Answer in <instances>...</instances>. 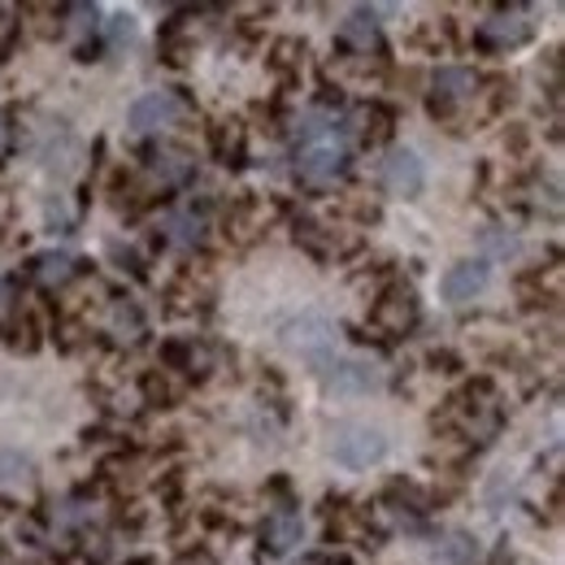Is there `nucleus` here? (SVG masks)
I'll return each mask as SVG.
<instances>
[{"instance_id": "obj_22", "label": "nucleus", "mask_w": 565, "mask_h": 565, "mask_svg": "<svg viewBox=\"0 0 565 565\" xmlns=\"http://www.w3.org/2000/svg\"><path fill=\"white\" fill-rule=\"evenodd\" d=\"M300 62H305V44L300 40H275L270 49V71L279 74L282 83H291L300 74Z\"/></svg>"}, {"instance_id": "obj_1", "label": "nucleus", "mask_w": 565, "mask_h": 565, "mask_svg": "<svg viewBox=\"0 0 565 565\" xmlns=\"http://www.w3.org/2000/svg\"><path fill=\"white\" fill-rule=\"evenodd\" d=\"M349 170H353V157H349V143L340 140V136H322V140H313V143H300L296 179H300L305 188L327 192V188H335L340 179H349Z\"/></svg>"}, {"instance_id": "obj_31", "label": "nucleus", "mask_w": 565, "mask_h": 565, "mask_svg": "<svg viewBox=\"0 0 565 565\" xmlns=\"http://www.w3.org/2000/svg\"><path fill=\"white\" fill-rule=\"evenodd\" d=\"M188 565H210V562H188Z\"/></svg>"}, {"instance_id": "obj_4", "label": "nucleus", "mask_w": 565, "mask_h": 565, "mask_svg": "<svg viewBox=\"0 0 565 565\" xmlns=\"http://www.w3.org/2000/svg\"><path fill=\"white\" fill-rule=\"evenodd\" d=\"M383 452H387V439H383L374 426L340 423L331 430V457H335L340 466H349V470H370V466H379Z\"/></svg>"}, {"instance_id": "obj_24", "label": "nucleus", "mask_w": 565, "mask_h": 565, "mask_svg": "<svg viewBox=\"0 0 565 565\" xmlns=\"http://www.w3.org/2000/svg\"><path fill=\"white\" fill-rule=\"evenodd\" d=\"M9 335H13L9 344H13L18 353H35V349H40V327H35V318H31V313H22V318L13 322V331H9Z\"/></svg>"}, {"instance_id": "obj_27", "label": "nucleus", "mask_w": 565, "mask_h": 565, "mask_svg": "<svg viewBox=\"0 0 565 565\" xmlns=\"http://www.w3.org/2000/svg\"><path fill=\"white\" fill-rule=\"evenodd\" d=\"M109 257H118V262H122V270H131L136 279H143V262H140V253H131V248H122V244H114V248H109Z\"/></svg>"}, {"instance_id": "obj_10", "label": "nucleus", "mask_w": 565, "mask_h": 565, "mask_svg": "<svg viewBox=\"0 0 565 565\" xmlns=\"http://www.w3.org/2000/svg\"><path fill=\"white\" fill-rule=\"evenodd\" d=\"M305 535V518L296 504H279L266 522H262V553L266 557H287Z\"/></svg>"}, {"instance_id": "obj_12", "label": "nucleus", "mask_w": 565, "mask_h": 565, "mask_svg": "<svg viewBox=\"0 0 565 565\" xmlns=\"http://www.w3.org/2000/svg\"><path fill=\"white\" fill-rule=\"evenodd\" d=\"M205 231H210V217L196 205H183V210H170L161 217L157 239L161 244H179V248H196V244H205Z\"/></svg>"}, {"instance_id": "obj_26", "label": "nucleus", "mask_w": 565, "mask_h": 565, "mask_svg": "<svg viewBox=\"0 0 565 565\" xmlns=\"http://www.w3.org/2000/svg\"><path fill=\"white\" fill-rule=\"evenodd\" d=\"M483 239H488V248L500 253V257H518V253H522L513 235H500V226H488V231H483Z\"/></svg>"}, {"instance_id": "obj_13", "label": "nucleus", "mask_w": 565, "mask_h": 565, "mask_svg": "<svg viewBox=\"0 0 565 565\" xmlns=\"http://www.w3.org/2000/svg\"><path fill=\"white\" fill-rule=\"evenodd\" d=\"M340 49H349L353 57L383 53V35H379V22H374L370 9H353V13L340 22Z\"/></svg>"}, {"instance_id": "obj_8", "label": "nucleus", "mask_w": 565, "mask_h": 565, "mask_svg": "<svg viewBox=\"0 0 565 565\" xmlns=\"http://www.w3.org/2000/svg\"><path fill=\"white\" fill-rule=\"evenodd\" d=\"M318 379H322L327 392H335V396H361V392H374V387L383 383L379 365H374V361H361V356H335Z\"/></svg>"}, {"instance_id": "obj_28", "label": "nucleus", "mask_w": 565, "mask_h": 565, "mask_svg": "<svg viewBox=\"0 0 565 565\" xmlns=\"http://www.w3.org/2000/svg\"><path fill=\"white\" fill-rule=\"evenodd\" d=\"M13 279H0V313H9V305H13Z\"/></svg>"}, {"instance_id": "obj_17", "label": "nucleus", "mask_w": 565, "mask_h": 565, "mask_svg": "<svg viewBox=\"0 0 565 565\" xmlns=\"http://www.w3.org/2000/svg\"><path fill=\"white\" fill-rule=\"evenodd\" d=\"M356 136L365 143H387L392 140V127H396V109L392 105H383V100H370L361 114H356Z\"/></svg>"}, {"instance_id": "obj_11", "label": "nucleus", "mask_w": 565, "mask_h": 565, "mask_svg": "<svg viewBox=\"0 0 565 565\" xmlns=\"http://www.w3.org/2000/svg\"><path fill=\"white\" fill-rule=\"evenodd\" d=\"M488 279H492V266H488L483 257H475V262H457V266L444 275L439 291H444L448 305H470L475 296H483Z\"/></svg>"}, {"instance_id": "obj_20", "label": "nucleus", "mask_w": 565, "mask_h": 565, "mask_svg": "<svg viewBox=\"0 0 565 565\" xmlns=\"http://www.w3.org/2000/svg\"><path fill=\"white\" fill-rule=\"evenodd\" d=\"M31 483H35V466H31L22 452L0 448V488H4V492H26Z\"/></svg>"}, {"instance_id": "obj_5", "label": "nucleus", "mask_w": 565, "mask_h": 565, "mask_svg": "<svg viewBox=\"0 0 565 565\" xmlns=\"http://www.w3.org/2000/svg\"><path fill=\"white\" fill-rule=\"evenodd\" d=\"M531 18L522 13V9H495L488 13L483 22H479V31H475V44L479 49H488V53H504V49H522L526 40H531Z\"/></svg>"}, {"instance_id": "obj_6", "label": "nucleus", "mask_w": 565, "mask_h": 565, "mask_svg": "<svg viewBox=\"0 0 565 565\" xmlns=\"http://www.w3.org/2000/svg\"><path fill=\"white\" fill-rule=\"evenodd\" d=\"M479 92V74L466 71V66H439L430 74V114L435 118H448L457 105L475 100Z\"/></svg>"}, {"instance_id": "obj_19", "label": "nucleus", "mask_w": 565, "mask_h": 565, "mask_svg": "<svg viewBox=\"0 0 565 565\" xmlns=\"http://www.w3.org/2000/svg\"><path fill=\"white\" fill-rule=\"evenodd\" d=\"M210 140H213V157L222 166H244L248 148H244V127L239 122H217L210 131Z\"/></svg>"}, {"instance_id": "obj_18", "label": "nucleus", "mask_w": 565, "mask_h": 565, "mask_svg": "<svg viewBox=\"0 0 565 565\" xmlns=\"http://www.w3.org/2000/svg\"><path fill=\"white\" fill-rule=\"evenodd\" d=\"M157 53H161V62H166V66H188V57H192V35H188L183 18H170V22L161 26Z\"/></svg>"}, {"instance_id": "obj_21", "label": "nucleus", "mask_w": 565, "mask_h": 565, "mask_svg": "<svg viewBox=\"0 0 565 565\" xmlns=\"http://www.w3.org/2000/svg\"><path fill=\"white\" fill-rule=\"evenodd\" d=\"M479 557H483V548H479V540L466 535V531H452V535H444V544H439V562L444 565H479Z\"/></svg>"}, {"instance_id": "obj_25", "label": "nucleus", "mask_w": 565, "mask_h": 565, "mask_svg": "<svg viewBox=\"0 0 565 565\" xmlns=\"http://www.w3.org/2000/svg\"><path fill=\"white\" fill-rule=\"evenodd\" d=\"M426 361H430V370H435V374H461V370H466V361L452 353V349H435Z\"/></svg>"}, {"instance_id": "obj_2", "label": "nucleus", "mask_w": 565, "mask_h": 565, "mask_svg": "<svg viewBox=\"0 0 565 565\" xmlns=\"http://www.w3.org/2000/svg\"><path fill=\"white\" fill-rule=\"evenodd\" d=\"M423 318V305H418V291L405 287V282H392L383 296H374V309H370V327L379 335V344H392L401 335H409Z\"/></svg>"}, {"instance_id": "obj_3", "label": "nucleus", "mask_w": 565, "mask_h": 565, "mask_svg": "<svg viewBox=\"0 0 565 565\" xmlns=\"http://www.w3.org/2000/svg\"><path fill=\"white\" fill-rule=\"evenodd\" d=\"M282 344L291 349V353H300L309 365H313V374H322L331 361H335V327H331V318H322V313H300V318H291L287 327H282Z\"/></svg>"}, {"instance_id": "obj_9", "label": "nucleus", "mask_w": 565, "mask_h": 565, "mask_svg": "<svg viewBox=\"0 0 565 565\" xmlns=\"http://www.w3.org/2000/svg\"><path fill=\"white\" fill-rule=\"evenodd\" d=\"M383 188L392 192V196H418L426 188V170L423 161H418V152H409V148H392L387 157H383Z\"/></svg>"}, {"instance_id": "obj_7", "label": "nucleus", "mask_w": 565, "mask_h": 565, "mask_svg": "<svg viewBox=\"0 0 565 565\" xmlns=\"http://www.w3.org/2000/svg\"><path fill=\"white\" fill-rule=\"evenodd\" d=\"M183 114H188V100H183L179 92H148V96H140V100L131 105L127 122H131V131H140V136H152V131H166V127H174Z\"/></svg>"}, {"instance_id": "obj_30", "label": "nucleus", "mask_w": 565, "mask_h": 565, "mask_svg": "<svg viewBox=\"0 0 565 565\" xmlns=\"http://www.w3.org/2000/svg\"><path fill=\"white\" fill-rule=\"evenodd\" d=\"M322 565H349V557H335V562H322Z\"/></svg>"}, {"instance_id": "obj_16", "label": "nucleus", "mask_w": 565, "mask_h": 565, "mask_svg": "<svg viewBox=\"0 0 565 565\" xmlns=\"http://www.w3.org/2000/svg\"><path fill=\"white\" fill-rule=\"evenodd\" d=\"M291 239H296L309 257H318V262H331V253H335V235H331L327 226H318L313 217H291Z\"/></svg>"}, {"instance_id": "obj_23", "label": "nucleus", "mask_w": 565, "mask_h": 565, "mask_svg": "<svg viewBox=\"0 0 565 565\" xmlns=\"http://www.w3.org/2000/svg\"><path fill=\"white\" fill-rule=\"evenodd\" d=\"M140 396H143V405H161V409H170V405L179 401V392L166 383V370H148V374H143Z\"/></svg>"}, {"instance_id": "obj_14", "label": "nucleus", "mask_w": 565, "mask_h": 565, "mask_svg": "<svg viewBox=\"0 0 565 565\" xmlns=\"http://www.w3.org/2000/svg\"><path fill=\"white\" fill-rule=\"evenodd\" d=\"M143 331H148V322H143L140 305H136V300H127V296H114L105 335H109L114 344H127V349H136V344L143 340Z\"/></svg>"}, {"instance_id": "obj_29", "label": "nucleus", "mask_w": 565, "mask_h": 565, "mask_svg": "<svg viewBox=\"0 0 565 565\" xmlns=\"http://www.w3.org/2000/svg\"><path fill=\"white\" fill-rule=\"evenodd\" d=\"M4 140H9V114L0 109V152H4Z\"/></svg>"}, {"instance_id": "obj_15", "label": "nucleus", "mask_w": 565, "mask_h": 565, "mask_svg": "<svg viewBox=\"0 0 565 565\" xmlns=\"http://www.w3.org/2000/svg\"><path fill=\"white\" fill-rule=\"evenodd\" d=\"M26 270H31V279L44 282V287H66L71 279L83 275V262L71 257V253H62V248H49V253H35Z\"/></svg>"}]
</instances>
